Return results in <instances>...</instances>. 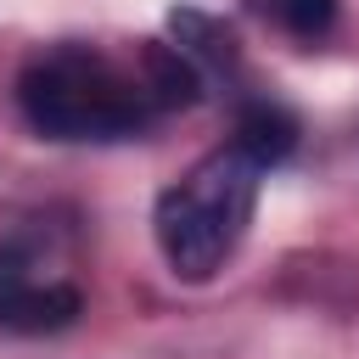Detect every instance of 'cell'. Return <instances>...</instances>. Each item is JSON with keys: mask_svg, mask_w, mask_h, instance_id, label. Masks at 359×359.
Wrapping results in <instances>:
<instances>
[{"mask_svg": "<svg viewBox=\"0 0 359 359\" xmlns=\"http://www.w3.org/2000/svg\"><path fill=\"white\" fill-rule=\"evenodd\" d=\"M191 90L196 73L180 45H146L140 62H118L95 45H50L17 79L22 118L50 140H123L146 129L157 107L191 101Z\"/></svg>", "mask_w": 359, "mask_h": 359, "instance_id": "1", "label": "cell"}, {"mask_svg": "<svg viewBox=\"0 0 359 359\" xmlns=\"http://www.w3.org/2000/svg\"><path fill=\"white\" fill-rule=\"evenodd\" d=\"M258 180L264 168L241 146H219L157 196L151 236L180 280H213L236 258L258 208Z\"/></svg>", "mask_w": 359, "mask_h": 359, "instance_id": "2", "label": "cell"}, {"mask_svg": "<svg viewBox=\"0 0 359 359\" xmlns=\"http://www.w3.org/2000/svg\"><path fill=\"white\" fill-rule=\"evenodd\" d=\"M84 309L79 286L50 275L34 252V241H0V325L22 337H45L73 325Z\"/></svg>", "mask_w": 359, "mask_h": 359, "instance_id": "3", "label": "cell"}, {"mask_svg": "<svg viewBox=\"0 0 359 359\" xmlns=\"http://www.w3.org/2000/svg\"><path fill=\"white\" fill-rule=\"evenodd\" d=\"M230 146H241L258 168H275L297 146V118L286 107H275V101H247L241 118H236V140Z\"/></svg>", "mask_w": 359, "mask_h": 359, "instance_id": "4", "label": "cell"}, {"mask_svg": "<svg viewBox=\"0 0 359 359\" xmlns=\"http://www.w3.org/2000/svg\"><path fill=\"white\" fill-rule=\"evenodd\" d=\"M275 17L297 39H325L331 22H337V0H275Z\"/></svg>", "mask_w": 359, "mask_h": 359, "instance_id": "5", "label": "cell"}]
</instances>
